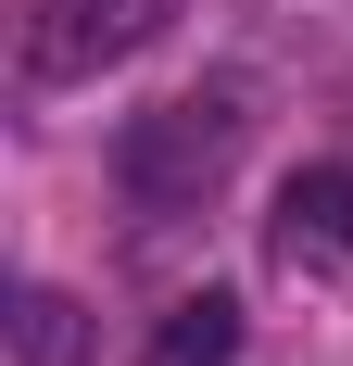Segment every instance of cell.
I'll return each mask as SVG.
<instances>
[{"label": "cell", "instance_id": "obj_1", "mask_svg": "<svg viewBox=\"0 0 353 366\" xmlns=\"http://www.w3.org/2000/svg\"><path fill=\"white\" fill-rule=\"evenodd\" d=\"M240 89H176V102L126 114V139H114V177H126V202L139 215H202L214 177L240 164Z\"/></svg>", "mask_w": 353, "mask_h": 366}, {"label": "cell", "instance_id": "obj_2", "mask_svg": "<svg viewBox=\"0 0 353 366\" xmlns=\"http://www.w3.org/2000/svg\"><path fill=\"white\" fill-rule=\"evenodd\" d=\"M164 38V0H26V26H13V76L26 89H76V76L126 64Z\"/></svg>", "mask_w": 353, "mask_h": 366}, {"label": "cell", "instance_id": "obj_3", "mask_svg": "<svg viewBox=\"0 0 353 366\" xmlns=\"http://www.w3.org/2000/svg\"><path fill=\"white\" fill-rule=\"evenodd\" d=\"M278 265H353V164H303L278 189Z\"/></svg>", "mask_w": 353, "mask_h": 366}, {"label": "cell", "instance_id": "obj_4", "mask_svg": "<svg viewBox=\"0 0 353 366\" xmlns=\"http://www.w3.org/2000/svg\"><path fill=\"white\" fill-rule=\"evenodd\" d=\"M139 366H240V303L227 291H176L164 316H151Z\"/></svg>", "mask_w": 353, "mask_h": 366}, {"label": "cell", "instance_id": "obj_5", "mask_svg": "<svg viewBox=\"0 0 353 366\" xmlns=\"http://www.w3.org/2000/svg\"><path fill=\"white\" fill-rule=\"evenodd\" d=\"M13 366H89V303L51 291V278H26L13 291Z\"/></svg>", "mask_w": 353, "mask_h": 366}]
</instances>
